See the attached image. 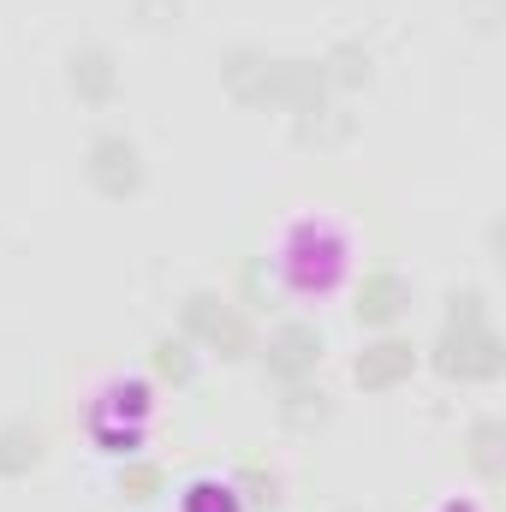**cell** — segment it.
Segmentation results:
<instances>
[{"mask_svg": "<svg viewBox=\"0 0 506 512\" xmlns=\"http://www.w3.org/2000/svg\"><path fill=\"white\" fill-rule=\"evenodd\" d=\"M227 84L251 108L274 102V108H298V114H316V102L328 90L322 66H310V60H251V54H239L227 66Z\"/></svg>", "mask_w": 506, "mask_h": 512, "instance_id": "6da1fadb", "label": "cell"}, {"mask_svg": "<svg viewBox=\"0 0 506 512\" xmlns=\"http://www.w3.org/2000/svg\"><path fill=\"white\" fill-rule=\"evenodd\" d=\"M435 370L453 376V382H495L506 370L501 334L483 322V292H465V298L453 304V322H447V334H441Z\"/></svg>", "mask_w": 506, "mask_h": 512, "instance_id": "7a4b0ae2", "label": "cell"}, {"mask_svg": "<svg viewBox=\"0 0 506 512\" xmlns=\"http://www.w3.org/2000/svg\"><path fill=\"white\" fill-rule=\"evenodd\" d=\"M185 328H191L197 340H209V346H221L227 358H245V346H251V334H245V322H239L233 310H221L215 298H191V304H185Z\"/></svg>", "mask_w": 506, "mask_h": 512, "instance_id": "3957f363", "label": "cell"}, {"mask_svg": "<svg viewBox=\"0 0 506 512\" xmlns=\"http://www.w3.org/2000/svg\"><path fill=\"white\" fill-rule=\"evenodd\" d=\"M90 179L108 191V197H131L137 185H143V167H137V149H131L126 137H102L96 149H90Z\"/></svg>", "mask_w": 506, "mask_h": 512, "instance_id": "277c9868", "label": "cell"}, {"mask_svg": "<svg viewBox=\"0 0 506 512\" xmlns=\"http://www.w3.org/2000/svg\"><path fill=\"white\" fill-rule=\"evenodd\" d=\"M411 364H417V352H411L405 340H381V346H370V352L358 358V387H370V393L399 387L411 376Z\"/></svg>", "mask_w": 506, "mask_h": 512, "instance_id": "5b68a950", "label": "cell"}, {"mask_svg": "<svg viewBox=\"0 0 506 512\" xmlns=\"http://www.w3.org/2000/svg\"><path fill=\"white\" fill-rule=\"evenodd\" d=\"M411 304V292H405V280L399 274H370L364 286H358V316L370 322V328H387V322H399V310Z\"/></svg>", "mask_w": 506, "mask_h": 512, "instance_id": "8992f818", "label": "cell"}, {"mask_svg": "<svg viewBox=\"0 0 506 512\" xmlns=\"http://www.w3.org/2000/svg\"><path fill=\"white\" fill-rule=\"evenodd\" d=\"M316 352H322L316 328H280V334L268 340V370H274V376H304V370L316 364Z\"/></svg>", "mask_w": 506, "mask_h": 512, "instance_id": "52a82bcc", "label": "cell"}, {"mask_svg": "<svg viewBox=\"0 0 506 512\" xmlns=\"http://www.w3.org/2000/svg\"><path fill=\"white\" fill-rule=\"evenodd\" d=\"M72 84H78L84 102H108V96H114V60H108L102 48H84V54L72 60Z\"/></svg>", "mask_w": 506, "mask_h": 512, "instance_id": "ba28073f", "label": "cell"}, {"mask_svg": "<svg viewBox=\"0 0 506 512\" xmlns=\"http://www.w3.org/2000/svg\"><path fill=\"white\" fill-rule=\"evenodd\" d=\"M36 459H42L36 429H0V477H24Z\"/></svg>", "mask_w": 506, "mask_h": 512, "instance_id": "9c48e42d", "label": "cell"}, {"mask_svg": "<svg viewBox=\"0 0 506 512\" xmlns=\"http://www.w3.org/2000/svg\"><path fill=\"white\" fill-rule=\"evenodd\" d=\"M155 370H161V376H173V382H185V376H191V358H185V346H173V340H167V346L155 352Z\"/></svg>", "mask_w": 506, "mask_h": 512, "instance_id": "30bf717a", "label": "cell"}, {"mask_svg": "<svg viewBox=\"0 0 506 512\" xmlns=\"http://www.w3.org/2000/svg\"><path fill=\"white\" fill-rule=\"evenodd\" d=\"M155 489H161V471H155V465H137V471L126 477V495H131V501H149Z\"/></svg>", "mask_w": 506, "mask_h": 512, "instance_id": "8fae6325", "label": "cell"}, {"mask_svg": "<svg viewBox=\"0 0 506 512\" xmlns=\"http://www.w3.org/2000/svg\"><path fill=\"white\" fill-rule=\"evenodd\" d=\"M185 507H191V512H239L233 501H221V507H215V501H203V489H191V501H185Z\"/></svg>", "mask_w": 506, "mask_h": 512, "instance_id": "7c38bea8", "label": "cell"}]
</instances>
